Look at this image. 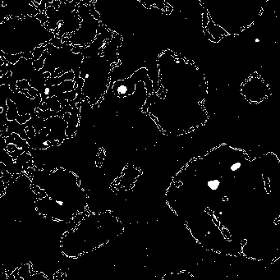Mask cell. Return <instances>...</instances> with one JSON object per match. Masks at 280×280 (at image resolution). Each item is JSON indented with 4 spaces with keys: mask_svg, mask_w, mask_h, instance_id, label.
I'll return each instance as SVG.
<instances>
[{
    "mask_svg": "<svg viewBox=\"0 0 280 280\" xmlns=\"http://www.w3.org/2000/svg\"><path fill=\"white\" fill-rule=\"evenodd\" d=\"M117 64H112L104 59V56L97 54L90 57H84L81 66L80 77L85 80L82 93L88 97L91 88L96 92L99 88L102 97L110 87V76L112 71Z\"/></svg>",
    "mask_w": 280,
    "mask_h": 280,
    "instance_id": "1",
    "label": "cell"
},
{
    "mask_svg": "<svg viewBox=\"0 0 280 280\" xmlns=\"http://www.w3.org/2000/svg\"><path fill=\"white\" fill-rule=\"evenodd\" d=\"M33 59L21 58L15 64L8 63L0 66V86L9 85L13 92H19L17 82L21 80H27L31 86L43 95L45 89V73L42 70L35 69L33 66Z\"/></svg>",
    "mask_w": 280,
    "mask_h": 280,
    "instance_id": "2",
    "label": "cell"
},
{
    "mask_svg": "<svg viewBox=\"0 0 280 280\" xmlns=\"http://www.w3.org/2000/svg\"><path fill=\"white\" fill-rule=\"evenodd\" d=\"M48 55L45 59V65L42 71L54 73L57 68H59L64 73L73 71L75 73V82L80 78L81 66L83 62L84 55L82 54L73 53V45H66L63 47L58 48L50 43L47 44Z\"/></svg>",
    "mask_w": 280,
    "mask_h": 280,
    "instance_id": "3",
    "label": "cell"
},
{
    "mask_svg": "<svg viewBox=\"0 0 280 280\" xmlns=\"http://www.w3.org/2000/svg\"><path fill=\"white\" fill-rule=\"evenodd\" d=\"M77 10L80 17L82 19L79 29L70 35H66L69 37L71 44L73 45L87 46L95 40L98 35V29L102 21L95 18L90 13V7L86 4H77Z\"/></svg>",
    "mask_w": 280,
    "mask_h": 280,
    "instance_id": "4",
    "label": "cell"
},
{
    "mask_svg": "<svg viewBox=\"0 0 280 280\" xmlns=\"http://www.w3.org/2000/svg\"><path fill=\"white\" fill-rule=\"evenodd\" d=\"M140 81H144L148 95L155 93L153 81L149 76V70L145 67L136 70L131 76L124 80H117L112 84L113 93L116 96L124 98L133 95L136 89V85Z\"/></svg>",
    "mask_w": 280,
    "mask_h": 280,
    "instance_id": "5",
    "label": "cell"
},
{
    "mask_svg": "<svg viewBox=\"0 0 280 280\" xmlns=\"http://www.w3.org/2000/svg\"><path fill=\"white\" fill-rule=\"evenodd\" d=\"M0 24L9 18H25L27 16L35 17L40 11L31 5V0H0Z\"/></svg>",
    "mask_w": 280,
    "mask_h": 280,
    "instance_id": "6",
    "label": "cell"
},
{
    "mask_svg": "<svg viewBox=\"0 0 280 280\" xmlns=\"http://www.w3.org/2000/svg\"><path fill=\"white\" fill-rule=\"evenodd\" d=\"M98 35L95 40L90 43L87 46H80L74 45L73 48V53L75 54H82L84 57H90V56L100 54V50L102 47H104L105 43L114 37V31H112L107 26L101 23L98 29Z\"/></svg>",
    "mask_w": 280,
    "mask_h": 280,
    "instance_id": "7",
    "label": "cell"
},
{
    "mask_svg": "<svg viewBox=\"0 0 280 280\" xmlns=\"http://www.w3.org/2000/svg\"><path fill=\"white\" fill-rule=\"evenodd\" d=\"M122 40H123L122 38L121 35L114 32V37L108 40L104 45V52L102 56H104V59L112 64H117V66L121 64L118 58V48L122 45Z\"/></svg>",
    "mask_w": 280,
    "mask_h": 280,
    "instance_id": "8",
    "label": "cell"
},
{
    "mask_svg": "<svg viewBox=\"0 0 280 280\" xmlns=\"http://www.w3.org/2000/svg\"><path fill=\"white\" fill-rule=\"evenodd\" d=\"M75 81L74 80H67L62 81L59 85H54L53 86H45V92L42 95V103L45 102L47 98L52 96H58L59 95L67 91H71L75 89Z\"/></svg>",
    "mask_w": 280,
    "mask_h": 280,
    "instance_id": "9",
    "label": "cell"
},
{
    "mask_svg": "<svg viewBox=\"0 0 280 280\" xmlns=\"http://www.w3.org/2000/svg\"><path fill=\"white\" fill-rule=\"evenodd\" d=\"M75 79V73L73 71H70L67 73H65L62 76H58V77H48L45 81V86L50 87L54 86V85H59L62 83V81H67V80H74Z\"/></svg>",
    "mask_w": 280,
    "mask_h": 280,
    "instance_id": "10",
    "label": "cell"
},
{
    "mask_svg": "<svg viewBox=\"0 0 280 280\" xmlns=\"http://www.w3.org/2000/svg\"><path fill=\"white\" fill-rule=\"evenodd\" d=\"M138 1L148 9L151 7L165 9V0H138Z\"/></svg>",
    "mask_w": 280,
    "mask_h": 280,
    "instance_id": "11",
    "label": "cell"
},
{
    "mask_svg": "<svg viewBox=\"0 0 280 280\" xmlns=\"http://www.w3.org/2000/svg\"><path fill=\"white\" fill-rule=\"evenodd\" d=\"M48 54H49V53H48V49H46L40 59H37V60H35V61H33V66H34V67H35V69L41 70L42 68L44 67V65H45V59H46V58L48 57Z\"/></svg>",
    "mask_w": 280,
    "mask_h": 280,
    "instance_id": "12",
    "label": "cell"
},
{
    "mask_svg": "<svg viewBox=\"0 0 280 280\" xmlns=\"http://www.w3.org/2000/svg\"><path fill=\"white\" fill-rule=\"evenodd\" d=\"M47 48H48L47 45H40V46L36 47V48L32 51V52H33V54H34V57H33V59H32L35 61V60H37V59H40Z\"/></svg>",
    "mask_w": 280,
    "mask_h": 280,
    "instance_id": "13",
    "label": "cell"
},
{
    "mask_svg": "<svg viewBox=\"0 0 280 280\" xmlns=\"http://www.w3.org/2000/svg\"><path fill=\"white\" fill-rule=\"evenodd\" d=\"M49 43L52 44L53 45L56 46V47H58V48L63 47V46L66 45H69V44H67V43H63V42L62 41V39L59 38L58 36H54V38H52V40L49 41Z\"/></svg>",
    "mask_w": 280,
    "mask_h": 280,
    "instance_id": "14",
    "label": "cell"
},
{
    "mask_svg": "<svg viewBox=\"0 0 280 280\" xmlns=\"http://www.w3.org/2000/svg\"><path fill=\"white\" fill-rule=\"evenodd\" d=\"M17 86H18V90H24V89H30L31 86L27 80H21V81H18L17 82Z\"/></svg>",
    "mask_w": 280,
    "mask_h": 280,
    "instance_id": "15",
    "label": "cell"
},
{
    "mask_svg": "<svg viewBox=\"0 0 280 280\" xmlns=\"http://www.w3.org/2000/svg\"><path fill=\"white\" fill-rule=\"evenodd\" d=\"M35 18H38L39 20L40 21V22L42 23V25H44V26L48 21V16H47V14L45 13V12H39V13L35 16Z\"/></svg>",
    "mask_w": 280,
    "mask_h": 280,
    "instance_id": "16",
    "label": "cell"
},
{
    "mask_svg": "<svg viewBox=\"0 0 280 280\" xmlns=\"http://www.w3.org/2000/svg\"><path fill=\"white\" fill-rule=\"evenodd\" d=\"M89 7H90V13H91V15H92V16H93L95 18H96V19H98V20L101 21L100 15V14H99V12H97L96 8H95V3H94V2H92L91 4H89Z\"/></svg>",
    "mask_w": 280,
    "mask_h": 280,
    "instance_id": "17",
    "label": "cell"
},
{
    "mask_svg": "<svg viewBox=\"0 0 280 280\" xmlns=\"http://www.w3.org/2000/svg\"><path fill=\"white\" fill-rule=\"evenodd\" d=\"M60 5H61V1L60 0H54L52 3L50 4V6H53L56 10H59Z\"/></svg>",
    "mask_w": 280,
    "mask_h": 280,
    "instance_id": "18",
    "label": "cell"
},
{
    "mask_svg": "<svg viewBox=\"0 0 280 280\" xmlns=\"http://www.w3.org/2000/svg\"><path fill=\"white\" fill-rule=\"evenodd\" d=\"M97 0H80V3L79 4H86V5H89L92 2L94 3H95Z\"/></svg>",
    "mask_w": 280,
    "mask_h": 280,
    "instance_id": "19",
    "label": "cell"
},
{
    "mask_svg": "<svg viewBox=\"0 0 280 280\" xmlns=\"http://www.w3.org/2000/svg\"><path fill=\"white\" fill-rule=\"evenodd\" d=\"M67 1H68V2H73V0H67Z\"/></svg>",
    "mask_w": 280,
    "mask_h": 280,
    "instance_id": "20",
    "label": "cell"
},
{
    "mask_svg": "<svg viewBox=\"0 0 280 280\" xmlns=\"http://www.w3.org/2000/svg\"><path fill=\"white\" fill-rule=\"evenodd\" d=\"M60 1H61V0H60Z\"/></svg>",
    "mask_w": 280,
    "mask_h": 280,
    "instance_id": "21",
    "label": "cell"
}]
</instances>
